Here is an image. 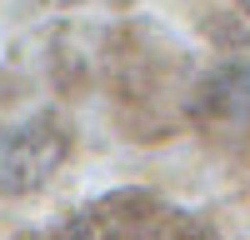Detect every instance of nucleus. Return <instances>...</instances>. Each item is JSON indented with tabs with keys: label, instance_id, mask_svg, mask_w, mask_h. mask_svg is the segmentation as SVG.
I'll return each mask as SVG.
<instances>
[{
	"label": "nucleus",
	"instance_id": "obj_1",
	"mask_svg": "<svg viewBox=\"0 0 250 240\" xmlns=\"http://www.w3.org/2000/svg\"><path fill=\"white\" fill-rule=\"evenodd\" d=\"M235 5H240V10H245V15H250V0H235Z\"/></svg>",
	"mask_w": 250,
	"mask_h": 240
}]
</instances>
